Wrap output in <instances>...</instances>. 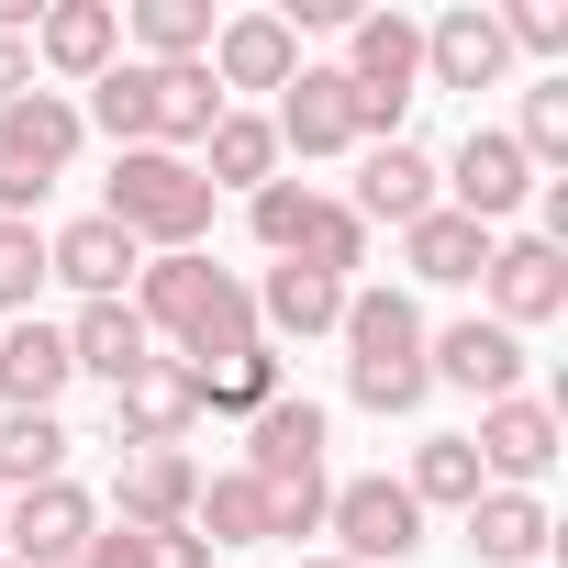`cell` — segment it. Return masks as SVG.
<instances>
[{"instance_id": "cell-31", "label": "cell", "mask_w": 568, "mask_h": 568, "mask_svg": "<svg viewBox=\"0 0 568 568\" xmlns=\"http://www.w3.org/2000/svg\"><path fill=\"white\" fill-rule=\"evenodd\" d=\"M234 101L212 90V68H156V145L168 156H201V134L223 123Z\"/></svg>"}, {"instance_id": "cell-37", "label": "cell", "mask_w": 568, "mask_h": 568, "mask_svg": "<svg viewBox=\"0 0 568 568\" xmlns=\"http://www.w3.org/2000/svg\"><path fill=\"white\" fill-rule=\"evenodd\" d=\"M45 302V234L34 223H0V324H23Z\"/></svg>"}, {"instance_id": "cell-25", "label": "cell", "mask_w": 568, "mask_h": 568, "mask_svg": "<svg viewBox=\"0 0 568 568\" xmlns=\"http://www.w3.org/2000/svg\"><path fill=\"white\" fill-rule=\"evenodd\" d=\"M490 245H501V234H479V223H468V212H446V201H435L424 223H402V267L424 278V291H479Z\"/></svg>"}, {"instance_id": "cell-17", "label": "cell", "mask_w": 568, "mask_h": 568, "mask_svg": "<svg viewBox=\"0 0 568 568\" xmlns=\"http://www.w3.org/2000/svg\"><path fill=\"white\" fill-rule=\"evenodd\" d=\"M134 267H145V245H134L123 223H101V212H79V223L45 234V278H68L79 302H123V291H134Z\"/></svg>"}, {"instance_id": "cell-42", "label": "cell", "mask_w": 568, "mask_h": 568, "mask_svg": "<svg viewBox=\"0 0 568 568\" xmlns=\"http://www.w3.org/2000/svg\"><path fill=\"white\" fill-rule=\"evenodd\" d=\"M0 568H12V557H0Z\"/></svg>"}, {"instance_id": "cell-30", "label": "cell", "mask_w": 568, "mask_h": 568, "mask_svg": "<svg viewBox=\"0 0 568 568\" xmlns=\"http://www.w3.org/2000/svg\"><path fill=\"white\" fill-rule=\"evenodd\" d=\"M291 267H324V278H346V291H357V267H368V223H357L335 190H313V212H302V234H291Z\"/></svg>"}, {"instance_id": "cell-28", "label": "cell", "mask_w": 568, "mask_h": 568, "mask_svg": "<svg viewBox=\"0 0 568 568\" xmlns=\"http://www.w3.org/2000/svg\"><path fill=\"white\" fill-rule=\"evenodd\" d=\"M190 390H201L212 424H256L278 390H291V357H278V346H245V357H223V368H190Z\"/></svg>"}, {"instance_id": "cell-7", "label": "cell", "mask_w": 568, "mask_h": 568, "mask_svg": "<svg viewBox=\"0 0 568 568\" xmlns=\"http://www.w3.org/2000/svg\"><path fill=\"white\" fill-rule=\"evenodd\" d=\"M324 535H335L346 568H402V557L424 546V513H413V490H402L390 468H368V479H335Z\"/></svg>"}, {"instance_id": "cell-11", "label": "cell", "mask_w": 568, "mask_h": 568, "mask_svg": "<svg viewBox=\"0 0 568 568\" xmlns=\"http://www.w3.org/2000/svg\"><path fill=\"white\" fill-rule=\"evenodd\" d=\"M424 368H435V390L513 402V390H524V335H501L490 313H457V324H435V335H424Z\"/></svg>"}, {"instance_id": "cell-33", "label": "cell", "mask_w": 568, "mask_h": 568, "mask_svg": "<svg viewBox=\"0 0 568 568\" xmlns=\"http://www.w3.org/2000/svg\"><path fill=\"white\" fill-rule=\"evenodd\" d=\"M190 535L223 557V546H267V490L245 479V468H223V479H201V501H190Z\"/></svg>"}, {"instance_id": "cell-18", "label": "cell", "mask_w": 568, "mask_h": 568, "mask_svg": "<svg viewBox=\"0 0 568 568\" xmlns=\"http://www.w3.org/2000/svg\"><path fill=\"white\" fill-rule=\"evenodd\" d=\"M190 424H201V390H190L179 357H145L112 390V446H190Z\"/></svg>"}, {"instance_id": "cell-12", "label": "cell", "mask_w": 568, "mask_h": 568, "mask_svg": "<svg viewBox=\"0 0 568 568\" xmlns=\"http://www.w3.org/2000/svg\"><path fill=\"white\" fill-rule=\"evenodd\" d=\"M112 57H123V12H112V0H45V12H34V79H57L68 101Z\"/></svg>"}, {"instance_id": "cell-15", "label": "cell", "mask_w": 568, "mask_h": 568, "mask_svg": "<svg viewBox=\"0 0 568 568\" xmlns=\"http://www.w3.org/2000/svg\"><path fill=\"white\" fill-rule=\"evenodd\" d=\"M245 291H256V335H267V346H313V335L346 324V278L291 267V256H267V278H245Z\"/></svg>"}, {"instance_id": "cell-36", "label": "cell", "mask_w": 568, "mask_h": 568, "mask_svg": "<svg viewBox=\"0 0 568 568\" xmlns=\"http://www.w3.org/2000/svg\"><path fill=\"white\" fill-rule=\"evenodd\" d=\"M501 134L524 145V168H535V179H568V79H546V90H524V112H513Z\"/></svg>"}, {"instance_id": "cell-2", "label": "cell", "mask_w": 568, "mask_h": 568, "mask_svg": "<svg viewBox=\"0 0 568 568\" xmlns=\"http://www.w3.org/2000/svg\"><path fill=\"white\" fill-rule=\"evenodd\" d=\"M346 402L357 413H424V390H435V368H424V302L413 291H346Z\"/></svg>"}, {"instance_id": "cell-41", "label": "cell", "mask_w": 568, "mask_h": 568, "mask_svg": "<svg viewBox=\"0 0 568 568\" xmlns=\"http://www.w3.org/2000/svg\"><path fill=\"white\" fill-rule=\"evenodd\" d=\"M291 568H346V557H291Z\"/></svg>"}, {"instance_id": "cell-29", "label": "cell", "mask_w": 568, "mask_h": 568, "mask_svg": "<svg viewBox=\"0 0 568 568\" xmlns=\"http://www.w3.org/2000/svg\"><path fill=\"white\" fill-rule=\"evenodd\" d=\"M212 23H223L212 0H134V23H123V34H134L145 68H201V57H212Z\"/></svg>"}, {"instance_id": "cell-22", "label": "cell", "mask_w": 568, "mask_h": 568, "mask_svg": "<svg viewBox=\"0 0 568 568\" xmlns=\"http://www.w3.org/2000/svg\"><path fill=\"white\" fill-rule=\"evenodd\" d=\"M68 335L45 324V313H23V324H0V413H57L68 402Z\"/></svg>"}, {"instance_id": "cell-27", "label": "cell", "mask_w": 568, "mask_h": 568, "mask_svg": "<svg viewBox=\"0 0 568 568\" xmlns=\"http://www.w3.org/2000/svg\"><path fill=\"white\" fill-rule=\"evenodd\" d=\"M190 168L212 179V201H223V190H245V201H256V190L278 179V134H267V112H223V123L201 134V156H190Z\"/></svg>"}, {"instance_id": "cell-5", "label": "cell", "mask_w": 568, "mask_h": 568, "mask_svg": "<svg viewBox=\"0 0 568 568\" xmlns=\"http://www.w3.org/2000/svg\"><path fill=\"white\" fill-rule=\"evenodd\" d=\"M79 145H90V123H79L68 90H23V101H0V223H34L45 190L79 168Z\"/></svg>"}, {"instance_id": "cell-16", "label": "cell", "mask_w": 568, "mask_h": 568, "mask_svg": "<svg viewBox=\"0 0 568 568\" xmlns=\"http://www.w3.org/2000/svg\"><path fill=\"white\" fill-rule=\"evenodd\" d=\"M267 134H278V156H357V112H346V68H313V57H302V79L278 90Z\"/></svg>"}, {"instance_id": "cell-38", "label": "cell", "mask_w": 568, "mask_h": 568, "mask_svg": "<svg viewBox=\"0 0 568 568\" xmlns=\"http://www.w3.org/2000/svg\"><path fill=\"white\" fill-rule=\"evenodd\" d=\"M302 212H313V179H267V190L245 201V223H256V245H267V256H291Z\"/></svg>"}, {"instance_id": "cell-23", "label": "cell", "mask_w": 568, "mask_h": 568, "mask_svg": "<svg viewBox=\"0 0 568 568\" xmlns=\"http://www.w3.org/2000/svg\"><path fill=\"white\" fill-rule=\"evenodd\" d=\"M346 212H357L368 234H379V223H390V234H402V223H424V212H435V156H424L413 134H402V145H368V168H357V201H346Z\"/></svg>"}, {"instance_id": "cell-9", "label": "cell", "mask_w": 568, "mask_h": 568, "mask_svg": "<svg viewBox=\"0 0 568 568\" xmlns=\"http://www.w3.org/2000/svg\"><path fill=\"white\" fill-rule=\"evenodd\" d=\"M90 535H101V501L79 479H45V490L0 501V557H12V568H79Z\"/></svg>"}, {"instance_id": "cell-8", "label": "cell", "mask_w": 568, "mask_h": 568, "mask_svg": "<svg viewBox=\"0 0 568 568\" xmlns=\"http://www.w3.org/2000/svg\"><path fill=\"white\" fill-rule=\"evenodd\" d=\"M557 446H568V424H557V402H546V390L479 402V435H468V457H479V479H490V490H546Z\"/></svg>"}, {"instance_id": "cell-3", "label": "cell", "mask_w": 568, "mask_h": 568, "mask_svg": "<svg viewBox=\"0 0 568 568\" xmlns=\"http://www.w3.org/2000/svg\"><path fill=\"white\" fill-rule=\"evenodd\" d=\"M101 223H123L145 256H190V245H212V179L168 145H123L101 179Z\"/></svg>"}, {"instance_id": "cell-14", "label": "cell", "mask_w": 568, "mask_h": 568, "mask_svg": "<svg viewBox=\"0 0 568 568\" xmlns=\"http://www.w3.org/2000/svg\"><path fill=\"white\" fill-rule=\"evenodd\" d=\"M501 79H513V45L490 0H457L424 23V90H501Z\"/></svg>"}, {"instance_id": "cell-24", "label": "cell", "mask_w": 568, "mask_h": 568, "mask_svg": "<svg viewBox=\"0 0 568 568\" xmlns=\"http://www.w3.org/2000/svg\"><path fill=\"white\" fill-rule=\"evenodd\" d=\"M57 335H68V368H79V379H101V390H123V379L156 357V335L134 324V302H79Z\"/></svg>"}, {"instance_id": "cell-13", "label": "cell", "mask_w": 568, "mask_h": 568, "mask_svg": "<svg viewBox=\"0 0 568 568\" xmlns=\"http://www.w3.org/2000/svg\"><path fill=\"white\" fill-rule=\"evenodd\" d=\"M201 68H212L223 101H245V90H291V79H302V34L278 23V12H223Z\"/></svg>"}, {"instance_id": "cell-35", "label": "cell", "mask_w": 568, "mask_h": 568, "mask_svg": "<svg viewBox=\"0 0 568 568\" xmlns=\"http://www.w3.org/2000/svg\"><path fill=\"white\" fill-rule=\"evenodd\" d=\"M68 479V424L57 413H0V501Z\"/></svg>"}, {"instance_id": "cell-19", "label": "cell", "mask_w": 568, "mask_h": 568, "mask_svg": "<svg viewBox=\"0 0 568 568\" xmlns=\"http://www.w3.org/2000/svg\"><path fill=\"white\" fill-rule=\"evenodd\" d=\"M190 501H201V457L190 446H123L112 524H190Z\"/></svg>"}, {"instance_id": "cell-1", "label": "cell", "mask_w": 568, "mask_h": 568, "mask_svg": "<svg viewBox=\"0 0 568 568\" xmlns=\"http://www.w3.org/2000/svg\"><path fill=\"white\" fill-rule=\"evenodd\" d=\"M123 302H134V324L156 335V357L179 346V368H223V357L267 346V335H256V291H245L234 267H212V245H190V256H145Z\"/></svg>"}, {"instance_id": "cell-39", "label": "cell", "mask_w": 568, "mask_h": 568, "mask_svg": "<svg viewBox=\"0 0 568 568\" xmlns=\"http://www.w3.org/2000/svg\"><path fill=\"white\" fill-rule=\"evenodd\" d=\"M501 45L513 57H568V0H501Z\"/></svg>"}, {"instance_id": "cell-10", "label": "cell", "mask_w": 568, "mask_h": 568, "mask_svg": "<svg viewBox=\"0 0 568 568\" xmlns=\"http://www.w3.org/2000/svg\"><path fill=\"white\" fill-rule=\"evenodd\" d=\"M479 313H490L501 335L557 324V313H568V256H557L546 234H501V245H490V267H479Z\"/></svg>"}, {"instance_id": "cell-26", "label": "cell", "mask_w": 568, "mask_h": 568, "mask_svg": "<svg viewBox=\"0 0 568 568\" xmlns=\"http://www.w3.org/2000/svg\"><path fill=\"white\" fill-rule=\"evenodd\" d=\"M79 123H90V134H112V156H123V145H156V68H145V57H112V68L90 79Z\"/></svg>"}, {"instance_id": "cell-20", "label": "cell", "mask_w": 568, "mask_h": 568, "mask_svg": "<svg viewBox=\"0 0 568 568\" xmlns=\"http://www.w3.org/2000/svg\"><path fill=\"white\" fill-rule=\"evenodd\" d=\"M457 524H468V557H479V568H546V546H557L546 490H479Z\"/></svg>"}, {"instance_id": "cell-6", "label": "cell", "mask_w": 568, "mask_h": 568, "mask_svg": "<svg viewBox=\"0 0 568 568\" xmlns=\"http://www.w3.org/2000/svg\"><path fill=\"white\" fill-rule=\"evenodd\" d=\"M435 201H446V212H468L479 234H513V212L535 201V168H524V145H513L501 123H468V134H457V156L435 168Z\"/></svg>"}, {"instance_id": "cell-34", "label": "cell", "mask_w": 568, "mask_h": 568, "mask_svg": "<svg viewBox=\"0 0 568 568\" xmlns=\"http://www.w3.org/2000/svg\"><path fill=\"white\" fill-rule=\"evenodd\" d=\"M79 568H212V546L190 524H101Z\"/></svg>"}, {"instance_id": "cell-32", "label": "cell", "mask_w": 568, "mask_h": 568, "mask_svg": "<svg viewBox=\"0 0 568 568\" xmlns=\"http://www.w3.org/2000/svg\"><path fill=\"white\" fill-rule=\"evenodd\" d=\"M402 490H413V513H468L490 479H479L468 435H424V446H413V468H402Z\"/></svg>"}, {"instance_id": "cell-4", "label": "cell", "mask_w": 568, "mask_h": 568, "mask_svg": "<svg viewBox=\"0 0 568 568\" xmlns=\"http://www.w3.org/2000/svg\"><path fill=\"white\" fill-rule=\"evenodd\" d=\"M335 68H346L357 145H402V123H413V101H424V23H413V12H357Z\"/></svg>"}, {"instance_id": "cell-40", "label": "cell", "mask_w": 568, "mask_h": 568, "mask_svg": "<svg viewBox=\"0 0 568 568\" xmlns=\"http://www.w3.org/2000/svg\"><path fill=\"white\" fill-rule=\"evenodd\" d=\"M23 90H45V79H34V45L0 34V101H23Z\"/></svg>"}, {"instance_id": "cell-21", "label": "cell", "mask_w": 568, "mask_h": 568, "mask_svg": "<svg viewBox=\"0 0 568 568\" xmlns=\"http://www.w3.org/2000/svg\"><path fill=\"white\" fill-rule=\"evenodd\" d=\"M324 446H335V413L302 402V390H278V402L245 424V479H313Z\"/></svg>"}]
</instances>
